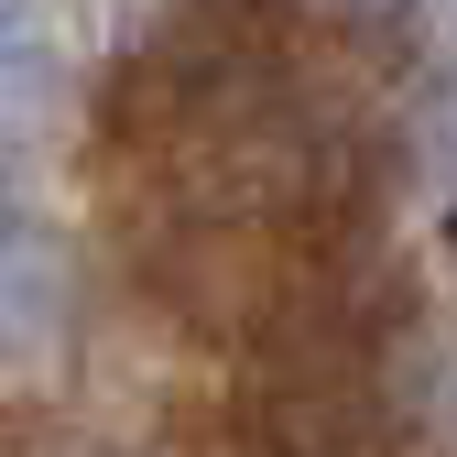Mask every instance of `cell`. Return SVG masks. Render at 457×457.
<instances>
[{"instance_id": "cell-1", "label": "cell", "mask_w": 457, "mask_h": 457, "mask_svg": "<svg viewBox=\"0 0 457 457\" xmlns=\"http://www.w3.org/2000/svg\"><path fill=\"white\" fill-rule=\"evenodd\" d=\"M22 22H33V0H0V66L22 54Z\"/></svg>"}, {"instance_id": "cell-2", "label": "cell", "mask_w": 457, "mask_h": 457, "mask_svg": "<svg viewBox=\"0 0 457 457\" xmlns=\"http://www.w3.org/2000/svg\"><path fill=\"white\" fill-rule=\"evenodd\" d=\"M316 12H392V0H316Z\"/></svg>"}]
</instances>
